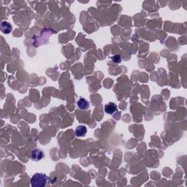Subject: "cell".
<instances>
[{
    "instance_id": "cell-1",
    "label": "cell",
    "mask_w": 187,
    "mask_h": 187,
    "mask_svg": "<svg viewBox=\"0 0 187 187\" xmlns=\"http://www.w3.org/2000/svg\"><path fill=\"white\" fill-rule=\"evenodd\" d=\"M48 178L44 173L37 172L34 174L31 178V185L32 187H44L47 184Z\"/></svg>"
},
{
    "instance_id": "cell-2",
    "label": "cell",
    "mask_w": 187,
    "mask_h": 187,
    "mask_svg": "<svg viewBox=\"0 0 187 187\" xmlns=\"http://www.w3.org/2000/svg\"><path fill=\"white\" fill-rule=\"evenodd\" d=\"M43 158H44V153H43V151H41L40 149H34L31 153V160L37 162V161L43 160Z\"/></svg>"
},
{
    "instance_id": "cell-3",
    "label": "cell",
    "mask_w": 187,
    "mask_h": 187,
    "mask_svg": "<svg viewBox=\"0 0 187 187\" xmlns=\"http://www.w3.org/2000/svg\"><path fill=\"white\" fill-rule=\"evenodd\" d=\"M104 110L105 113H107V114L113 115L118 110V107H117L116 103L110 102L105 105Z\"/></svg>"
},
{
    "instance_id": "cell-4",
    "label": "cell",
    "mask_w": 187,
    "mask_h": 187,
    "mask_svg": "<svg viewBox=\"0 0 187 187\" xmlns=\"http://www.w3.org/2000/svg\"><path fill=\"white\" fill-rule=\"evenodd\" d=\"M75 135L77 137H84L87 133V128L85 126H83V125H80V126L77 127L76 129H75Z\"/></svg>"
},
{
    "instance_id": "cell-5",
    "label": "cell",
    "mask_w": 187,
    "mask_h": 187,
    "mask_svg": "<svg viewBox=\"0 0 187 187\" xmlns=\"http://www.w3.org/2000/svg\"><path fill=\"white\" fill-rule=\"evenodd\" d=\"M77 107H79V109H81V110H85L89 108V105L90 104H89V101H87L85 99L80 98L79 99V100L77 101Z\"/></svg>"
},
{
    "instance_id": "cell-6",
    "label": "cell",
    "mask_w": 187,
    "mask_h": 187,
    "mask_svg": "<svg viewBox=\"0 0 187 187\" xmlns=\"http://www.w3.org/2000/svg\"><path fill=\"white\" fill-rule=\"evenodd\" d=\"M12 29H13V27H12L11 24L7 21H3L2 23H1V31L2 32H3L4 34H9L12 31Z\"/></svg>"
},
{
    "instance_id": "cell-7",
    "label": "cell",
    "mask_w": 187,
    "mask_h": 187,
    "mask_svg": "<svg viewBox=\"0 0 187 187\" xmlns=\"http://www.w3.org/2000/svg\"><path fill=\"white\" fill-rule=\"evenodd\" d=\"M112 60L113 61V62L114 63H120L121 61V56L120 55H115L114 56L112 57Z\"/></svg>"
}]
</instances>
